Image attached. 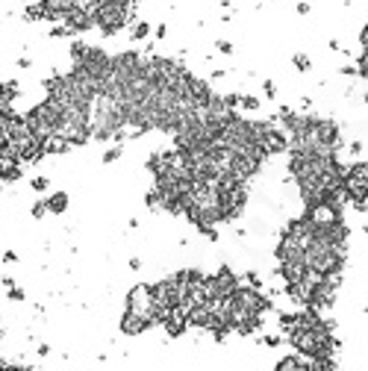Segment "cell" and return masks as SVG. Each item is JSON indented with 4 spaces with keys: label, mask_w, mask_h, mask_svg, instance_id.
I'll list each match as a JSON object with an SVG mask.
<instances>
[{
    "label": "cell",
    "mask_w": 368,
    "mask_h": 371,
    "mask_svg": "<svg viewBox=\"0 0 368 371\" xmlns=\"http://www.w3.org/2000/svg\"><path fill=\"white\" fill-rule=\"evenodd\" d=\"M215 48L221 50V53H227V56H230V53H233V45H230V41H218V45H215Z\"/></svg>",
    "instance_id": "44dd1931"
},
{
    "label": "cell",
    "mask_w": 368,
    "mask_h": 371,
    "mask_svg": "<svg viewBox=\"0 0 368 371\" xmlns=\"http://www.w3.org/2000/svg\"><path fill=\"white\" fill-rule=\"evenodd\" d=\"M342 194H344V204L356 206V209H365V204H368V159L344 165Z\"/></svg>",
    "instance_id": "7a4b0ae2"
},
{
    "label": "cell",
    "mask_w": 368,
    "mask_h": 371,
    "mask_svg": "<svg viewBox=\"0 0 368 371\" xmlns=\"http://www.w3.org/2000/svg\"><path fill=\"white\" fill-rule=\"evenodd\" d=\"M127 310L136 312V315H144V318H150L154 324L156 321V303H154V292H150V286H133L130 295H127Z\"/></svg>",
    "instance_id": "277c9868"
},
{
    "label": "cell",
    "mask_w": 368,
    "mask_h": 371,
    "mask_svg": "<svg viewBox=\"0 0 368 371\" xmlns=\"http://www.w3.org/2000/svg\"><path fill=\"white\" fill-rule=\"evenodd\" d=\"M133 3H139V0H133Z\"/></svg>",
    "instance_id": "d4e9b609"
},
{
    "label": "cell",
    "mask_w": 368,
    "mask_h": 371,
    "mask_svg": "<svg viewBox=\"0 0 368 371\" xmlns=\"http://www.w3.org/2000/svg\"><path fill=\"white\" fill-rule=\"evenodd\" d=\"M239 109H245V112H256V109H259V97L239 95Z\"/></svg>",
    "instance_id": "30bf717a"
},
{
    "label": "cell",
    "mask_w": 368,
    "mask_h": 371,
    "mask_svg": "<svg viewBox=\"0 0 368 371\" xmlns=\"http://www.w3.org/2000/svg\"><path fill=\"white\" fill-rule=\"evenodd\" d=\"M242 286L239 283V274L230 268V265H221L215 274H209L206 280H203V295H206V300H227L236 289Z\"/></svg>",
    "instance_id": "3957f363"
},
{
    "label": "cell",
    "mask_w": 368,
    "mask_h": 371,
    "mask_svg": "<svg viewBox=\"0 0 368 371\" xmlns=\"http://www.w3.org/2000/svg\"><path fill=\"white\" fill-rule=\"evenodd\" d=\"M168 36V27L162 24V27H156V38H165Z\"/></svg>",
    "instance_id": "603a6c76"
},
{
    "label": "cell",
    "mask_w": 368,
    "mask_h": 371,
    "mask_svg": "<svg viewBox=\"0 0 368 371\" xmlns=\"http://www.w3.org/2000/svg\"><path fill=\"white\" fill-rule=\"evenodd\" d=\"M45 206H48V212L50 215H62L65 209H68V194L65 192H53L45 198Z\"/></svg>",
    "instance_id": "ba28073f"
},
{
    "label": "cell",
    "mask_w": 368,
    "mask_h": 371,
    "mask_svg": "<svg viewBox=\"0 0 368 371\" xmlns=\"http://www.w3.org/2000/svg\"><path fill=\"white\" fill-rule=\"evenodd\" d=\"M280 342H283V333H280V336H262V345H265V347H277Z\"/></svg>",
    "instance_id": "ac0fdd59"
},
{
    "label": "cell",
    "mask_w": 368,
    "mask_h": 371,
    "mask_svg": "<svg viewBox=\"0 0 368 371\" xmlns=\"http://www.w3.org/2000/svg\"><path fill=\"white\" fill-rule=\"evenodd\" d=\"M59 118H62V106L56 100L45 97L41 103H36V106L24 115V124L36 133L41 142H48L50 136H56V130H59Z\"/></svg>",
    "instance_id": "6da1fadb"
},
{
    "label": "cell",
    "mask_w": 368,
    "mask_h": 371,
    "mask_svg": "<svg viewBox=\"0 0 368 371\" xmlns=\"http://www.w3.org/2000/svg\"><path fill=\"white\" fill-rule=\"evenodd\" d=\"M30 186H33V192H48V177H33Z\"/></svg>",
    "instance_id": "5bb4252c"
},
{
    "label": "cell",
    "mask_w": 368,
    "mask_h": 371,
    "mask_svg": "<svg viewBox=\"0 0 368 371\" xmlns=\"http://www.w3.org/2000/svg\"><path fill=\"white\" fill-rule=\"evenodd\" d=\"M245 283L253 286V289H262V277L256 274V271H248V274H245Z\"/></svg>",
    "instance_id": "9a60e30c"
},
{
    "label": "cell",
    "mask_w": 368,
    "mask_h": 371,
    "mask_svg": "<svg viewBox=\"0 0 368 371\" xmlns=\"http://www.w3.org/2000/svg\"><path fill=\"white\" fill-rule=\"evenodd\" d=\"M3 259H6V263H15V259H18V253H15V251H6V253H3Z\"/></svg>",
    "instance_id": "7402d4cb"
},
{
    "label": "cell",
    "mask_w": 368,
    "mask_h": 371,
    "mask_svg": "<svg viewBox=\"0 0 368 371\" xmlns=\"http://www.w3.org/2000/svg\"><path fill=\"white\" fill-rule=\"evenodd\" d=\"M48 36H50V38H71L74 33H71V30H68L65 24H50Z\"/></svg>",
    "instance_id": "8fae6325"
},
{
    "label": "cell",
    "mask_w": 368,
    "mask_h": 371,
    "mask_svg": "<svg viewBox=\"0 0 368 371\" xmlns=\"http://www.w3.org/2000/svg\"><path fill=\"white\" fill-rule=\"evenodd\" d=\"M274 371H309V362L300 354H289L274 365Z\"/></svg>",
    "instance_id": "52a82bcc"
},
{
    "label": "cell",
    "mask_w": 368,
    "mask_h": 371,
    "mask_svg": "<svg viewBox=\"0 0 368 371\" xmlns=\"http://www.w3.org/2000/svg\"><path fill=\"white\" fill-rule=\"evenodd\" d=\"M0 339H3V330H0Z\"/></svg>",
    "instance_id": "cb8c5ba5"
},
{
    "label": "cell",
    "mask_w": 368,
    "mask_h": 371,
    "mask_svg": "<svg viewBox=\"0 0 368 371\" xmlns=\"http://www.w3.org/2000/svg\"><path fill=\"white\" fill-rule=\"evenodd\" d=\"M162 327H165L168 336H174V339H177V336H183L186 330H189V315H186L183 310H174L171 315H165Z\"/></svg>",
    "instance_id": "8992f818"
},
{
    "label": "cell",
    "mask_w": 368,
    "mask_h": 371,
    "mask_svg": "<svg viewBox=\"0 0 368 371\" xmlns=\"http://www.w3.org/2000/svg\"><path fill=\"white\" fill-rule=\"evenodd\" d=\"M9 300H24V289L9 286Z\"/></svg>",
    "instance_id": "ffe728a7"
},
{
    "label": "cell",
    "mask_w": 368,
    "mask_h": 371,
    "mask_svg": "<svg viewBox=\"0 0 368 371\" xmlns=\"http://www.w3.org/2000/svg\"><path fill=\"white\" fill-rule=\"evenodd\" d=\"M30 212H33V218H45V212H48V206H45V201H36Z\"/></svg>",
    "instance_id": "e0dca14e"
},
{
    "label": "cell",
    "mask_w": 368,
    "mask_h": 371,
    "mask_svg": "<svg viewBox=\"0 0 368 371\" xmlns=\"http://www.w3.org/2000/svg\"><path fill=\"white\" fill-rule=\"evenodd\" d=\"M262 92H265V97H277V85H274L271 80H265V83H262Z\"/></svg>",
    "instance_id": "d6986e66"
},
{
    "label": "cell",
    "mask_w": 368,
    "mask_h": 371,
    "mask_svg": "<svg viewBox=\"0 0 368 371\" xmlns=\"http://www.w3.org/2000/svg\"><path fill=\"white\" fill-rule=\"evenodd\" d=\"M147 36H150V24H147V21H136V24L130 27V38L133 41H144Z\"/></svg>",
    "instance_id": "9c48e42d"
},
{
    "label": "cell",
    "mask_w": 368,
    "mask_h": 371,
    "mask_svg": "<svg viewBox=\"0 0 368 371\" xmlns=\"http://www.w3.org/2000/svg\"><path fill=\"white\" fill-rule=\"evenodd\" d=\"M295 68H297L300 74H307L309 68H312V59H309L307 53H295Z\"/></svg>",
    "instance_id": "7c38bea8"
},
{
    "label": "cell",
    "mask_w": 368,
    "mask_h": 371,
    "mask_svg": "<svg viewBox=\"0 0 368 371\" xmlns=\"http://www.w3.org/2000/svg\"><path fill=\"white\" fill-rule=\"evenodd\" d=\"M121 156V144H115V147H109L106 154H103V162H115Z\"/></svg>",
    "instance_id": "2e32d148"
},
{
    "label": "cell",
    "mask_w": 368,
    "mask_h": 371,
    "mask_svg": "<svg viewBox=\"0 0 368 371\" xmlns=\"http://www.w3.org/2000/svg\"><path fill=\"white\" fill-rule=\"evenodd\" d=\"M24 18H27V21H41V3H36V6H27V9H24Z\"/></svg>",
    "instance_id": "4fadbf2b"
},
{
    "label": "cell",
    "mask_w": 368,
    "mask_h": 371,
    "mask_svg": "<svg viewBox=\"0 0 368 371\" xmlns=\"http://www.w3.org/2000/svg\"><path fill=\"white\" fill-rule=\"evenodd\" d=\"M150 327H156L150 318H144V315H136V312L124 310V315L118 318V330L124 336H139V333H147Z\"/></svg>",
    "instance_id": "5b68a950"
}]
</instances>
